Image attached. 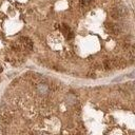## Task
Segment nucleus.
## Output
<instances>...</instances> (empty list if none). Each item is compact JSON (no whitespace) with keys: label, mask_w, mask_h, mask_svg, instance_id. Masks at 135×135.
Listing matches in <instances>:
<instances>
[{"label":"nucleus","mask_w":135,"mask_h":135,"mask_svg":"<svg viewBox=\"0 0 135 135\" xmlns=\"http://www.w3.org/2000/svg\"><path fill=\"white\" fill-rule=\"evenodd\" d=\"M133 38V12L123 0H0L6 62H22L38 41L58 54L86 57L95 74V63L103 70L97 53L119 61L118 46L129 49Z\"/></svg>","instance_id":"nucleus-1"}]
</instances>
